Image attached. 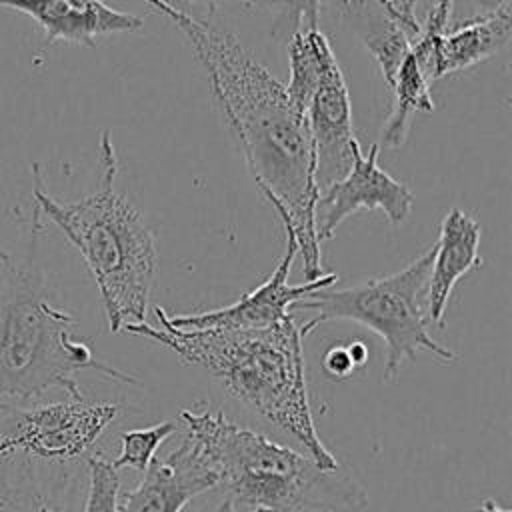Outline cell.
Returning <instances> with one entry per match:
<instances>
[{"label":"cell","mask_w":512,"mask_h":512,"mask_svg":"<svg viewBox=\"0 0 512 512\" xmlns=\"http://www.w3.org/2000/svg\"><path fill=\"white\" fill-rule=\"evenodd\" d=\"M188 38L206 70L212 96L234 134L244 162L264 198L292 230L306 280L322 276L314 228L318 188L306 118L286 86L228 30L216 28L162 0H144Z\"/></svg>","instance_id":"6da1fadb"},{"label":"cell","mask_w":512,"mask_h":512,"mask_svg":"<svg viewBox=\"0 0 512 512\" xmlns=\"http://www.w3.org/2000/svg\"><path fill=\"white\" fill-rule=\"evenodd\" d=\"M160 326L146 320L122 332L148 338L172 350L182 362L206 370L234 400L290 434L306 454L328 472L342 464L318 436L304 362V336L294 316L260 330H182L154 306Z\"/></svg>","instance_id":"7a4b0ae2"},{"label":"cell","mask_w":512,"mask_h":512,"mask_svg":"<svg viewBox=\"0 0 512 512\" xmlns=\"http://www.w3.org/2000/svg\"><path fill=\"white\" fill-rule=\"evenodd\" d=\"M118 158L110 132L100 136L98 188L74 202L50 196L40 164H32V198L86 262L104 306L110 332L146 320L158 272L156 238L142 212L116 190Z\"/></svg>","instance_id":"3957f363"},{"label":"cell","mask_w":512,"mask_h":512,"mask_svg":"<svg viewBox=\"0 0 512 512\" xmlns=\"http://www.w3.org/2000/svg\"><path fill=\"white\" fill-rule=\"evenodd\" d=\"M236 508L262 512H364L368 492L342 466L322 470L308 454L242 428L220 410L180 412Z\"/></svg>","instance_id":"277c9868"},{"label":"cell","mask_w":512,"mask_h":512,"mask_svg":"<svg viewBox=\"0 0 512 512\" xmlns=\"http://www.w3.org/2000/svg\"><path fill=\"white\" fill-rule=\"evenodd\" d=\"M40 230L42 220L34 206L28 254L14 260L0 248V400H36L50 388L84 398L74 378L80 370L136 384L128 372L98 360L74 336L72 314L52 304L36 264Z\"/></svg>","instance_id":"5b68a950"},{"label":"cell","mask_w":512,"mask_h":512,"mask_svg":"<svg viewBox=\"0 0 512 512\" xmlns=\"http://www.w3.org/2000/svg\"><path fill=\"white\" fill-rule=\"evenodd\" d=\"M434 244L402 270L370 278L346 288H322L292 304L290 312L310 310L314 316L300 326L306 338L322 322L350 320L366 326L382 338L386 360L382 380L392 382L406 360H416L418 352H430L450 364L458 354L436 342L428 330V276Z\"/></svg>","instance_id":"8992f818"},{"label":"cell","mask_w":512,"mask_h":512,"mask_svg":"<svg viewBox=\"0 0 512 512\" xmlns=\"http://www.w3.org/2000/svg\"><path fill=\"white\" fill-rule=\"evenodd\" d=\"M118 414L116 402L86 398L30 408L0 406V456L18 452L46 462H76L94 448Z\"/></svg>","instance_id":"52a82bcc"},{"label":"cell","mask_w":512,"mask_h":512,"mask_svg":"<svg viewBox=\"0 0 512 512\" xmlns=\"http://www.w3.org/2000/svg\"><path fill=\"white\" fill-rule=\"evenodd\" d=\"M284 226V224H282ZM286 250L274 272L254 290L242 294L236 302L206 310L198 314H166L168 324L182 330H260L276 326L292 316L290 308L294 302L306 298L308 294L334 286L338 276L334 272L322 274L314 280H304L302 284H290L288 276L292 264L298 256L296 240L292 230L284 226Z\"/></svg>","instance_id":"ba28073f"},{"label":"cell","mask_w":512,"mask_h":512,"mask_svg":"<svg viewBox=\"0 0 512 512\" xmlns=\"http://www.w3.org/2000/svg\"><path fill=\"white\" fill-rule=\"evenodd\" d=\"M380 144L368 154L358 144L348 174L318 194L314 206V228L318 242L330 240L334 230L356 210H382L394 226L402 224L414 204L412 190L378 166Z\"/></svg>","instance_id":"9c48e42d"},{"label":"cell","mask_w":512,"mask_h":512,"mask_svg":"<svg viewBox=\"0 0 512 512\" xmlns=\"http://www.w3.org/2000/svg\"><path fill=\"white\" fill-rule=\"evenodd\" d=\"M218 488V474L192 436L154 458L140 484L118 494L116 512H182L196 496Z\"/></svg>","instance_id":"30bf717a"},{"label":"cell","mask_w":512,"mask_h":512,"mask_svg":"<svg viewBox=\"0 0 512 512\" xmlns=\"http://www.w3.org/2000/svg\"><path fill=\"white\" fill-rule=\"evenodd\" d=\"M318 194L344 178L352 166L354 148L360 144L352 126V102L338 66L328 68L304 110Z\"/></svg>","instance_id":"8fae6325"},{"label":"cell","mask_w":512,"mask_h":512,"mask_svg":"<svg viewBox=\"0 0 512 512\" xmlns=\"http://www.w3.org/2000/svg\"><path fill=\"white\" fill-rule=\"evenodd\" d=\"M24 454L0 456V512H82V474Z\"/></svg>","instance_id":"7c38bea8"},{"label":"cell","mask_w":512,"mask_h":512,"mask_svg":"<svg viewBox=\"0 0 512 512\" xmlns=\"http://www.w3.org/2000/svg\"><path fill=\"white\" fill-rule=\"evenodd\" d=\"M0 8L30 16L48 42L94 46L98 36L138 32L144 26V18L114 10L102 0H0Z\"/></svg>","instance_id":"4fadbf2b"},{"label":"cell","mask_w":512,"mask_h":512,"mask_svg":"<svg viewBox=\"0 0 512 512\" xmlns=\"http://www.w3.org/2000/svg\"><path fill=\"white\" fill-rule=\"evenodd\" d=\"M480 236L482 228L470 214L460 208H452L446 212L440 224L438 240L434 244V256L428 276L426 304L430 324L438 328L444 326L446 306L456 282L482 264L478 252Z\"/></svg>","instance_id":"5bb4252c"},{"label":"cell","mask_w":512,"mask_h":512,"mask_svg":"<svg viewBox=\"0 0 512 512\" xmlns=\"http://www.w3.org/2000/svg\"><path fill=\"white\" fill-rule=\"evenodd\" d=\"M512 36L510 8L492 16L450 28L438 48L436 80L454 72L468 70L496 56Z\"/></svg>","instance_id":"9a60e30c"},{"label":"cell","mask_w":512,"mask_h":512,"mask_svg":"<svg viewBox=\"0 0 512 512\" xmlns=\"http://www.w3.org/2000/svg\"><path fill=\"white\" fill-rule=\"evenodd\" d=\"M338 60L328 38L316 30H298L288 40V84L286 92L298 112L304 114L324 74Z\"/></svg>","instance_id":"2e32d148"},{"label":"cell","mask_w":512,"mask_h":512,"mask_svg":"<svg viewBox=\"0 0 512 512\" xmlns=\"http://www.w3.org/2000/svg\"><path fill=\"white\" fill-rule=\"evenodd\" d=\"M390 90L394 94L392 110L388 114L380 138L386 148H398L408 138L412 114L434 110L430 82L424 78L412 52L400 64Z\"/></svg>","instance_id":"e0dca14e"},{"label":"cell","mask_w":512,"mask_h":512,"mask_svg":"<svg viewBox=\"0 0 512 512\" xmlns=\"http://www.w3.org/2000/svg\"><path fill=\"white\" fill-rule=\"evenodd\" d=\"M360 38L366 50L376 60L384 82L392 86L400 64L410 54V36L398 24L386 20L384 16H378L370 22V26L364 24Z\"/></svg>","instance_id":"ac0fdd59"},{"label":"cell","mask_w":512,"mask_h":512,"mask_svg":"<svg viewBox=\"0 0 512 512\" xmlns=\"http://www.w3.org/2000/svg\"><path fill=\"white\" fill-rule=\"evenodd\" d=\"M178 424L174 420H164L148 428H134L120 434V454L112 460V466L120 472L122 468L136 470L144 474L152 460L156 458L158 448L176 434Z\"/></svg>","instance_id":"d6986e66"},{"label":"cell","mask_w":512,"mask_h":512,"mask_svg":"<svg viewBox=\"0 0 512 512\" xmlns=\"http://www.w3.org/2000/svg\"><path fill=\"white\" fill-rule=\"evenodd\" d=\"M86 496L82 512H116L120 494V474L112 462L98 454L86 458Z\"/></svg>","instance_id":"ffe728a7"},{"label":"cell","mask_w":512,"mask_h":512,"mask_svg":"<svg viewBox=\"0 0 512 512\" xmlns=\"http://www.w3.org/2000/svg\"><path fill=\"white\" fill-rule=\"evenodd\" d=\"M332 2H336L342 10L374 6L380 10V16L398 24L410 36V40H414L420 32V20L416 16V8L426 0H332Z\"/></svg>","instance_id":"44dd1931"},{"label":"cell","mask_w":512,"mask_h":512,"mask_svg":"<svg viewBox=\"0 0 512 512\" xmlns=\"http://www.w3.org/2000/svg\"><path fill=\"white\" fill-rule=\"evenodd\" d=\"M368 358V348L354 340V342H336L326 348L322 356V368L332 380H344L354 374L360 366H364Z\"/></svg>","instance_id":"7402d4cb"},{"label":"cell","mask_w":512,"mask_h":512,"mask_svg":"<svg viewBox=\"0 0 512 512\" xmlns=\"http://www.w3.org/2000/svg\"><path fill=\"white\" fill-rule=\"evenodd\" d=\"M504 8H510V0H452L450 28L492 16Z\"/></svg>","instance_id":"603a6c76"},{"label":"cell","mask_w":512,"mask_h":512,"mask_svg":"<svg viewBox=\"0 0 512 512\" xmlns=\"http://www.w3.org/2000/svg\"><path fill=\"white\" fill-rule=\"evenodd\" d=\"M284 20L290 26V32L298 30H316L318 28V14H320V0H284Z\"/></svg>","instance_id":"cb8c5ba5"},{"label":"cell","mask_w":512,"mask_h":512,"mask_svg":"<svg viewBox=\"0 0 512 512\" xmlns=\"http://www.w3.org/2000/svg\"><path fill=\"white\" fill-rule=\"evenodd\" d=\"M208 512H242L240 508H236L234 504H232V500H228V498H222L212 510H208ZM246 512H262V510H246Z\"/></svg>","instance_id":"d4e9b609"},{"label":"cell","mask_w":512,"mask_h":512,"mask_svg":"<svg viewBox=\"0 0 512 512\" xmlns=\"http://www.w3.org/2000/svg\"><path fill=\"white\" fill-rule=\"evenodd\" d=\"M476 512H510L508 508H502L494 498H486L478 508Z\"/></svg>","instance_id":"484cf974"},{"label":"cell","mask_w":512,"mask_h":512,"mask_svg":"<svg viewBox=\"0 0 512 512\" xmlns=\"http://www.w3.org/2000/svg\"><path fill=\"white\" fill-rule=\"evenodd\" d=\"M162 2H168V4H172L176 8H180V4H184V0H162Z\"/></svg>","instance_id":"4316f807"},{"label":"cell","mask_w":512,"mask_h":512,"mask_svg":"<svg viewBox=\"0 0 512 512\" xmlns=\"http://www.w3.org/2000/svg\"><path fill=\"white\" fill-rule=\"evenodd\" d=\"M184 2H188V0H184ZM242 2H256V0H242Z\"/></svg>","instance_id":"83f0119b"}]
</instances>
